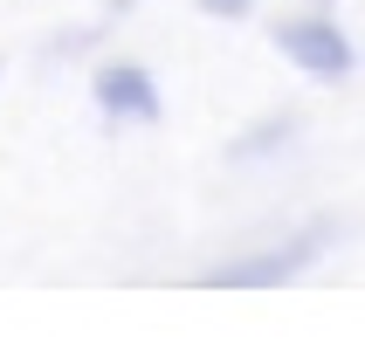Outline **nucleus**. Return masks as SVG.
<instances>
[{
  "mask_svg": "<svg viewBox=\"0 0 365 358\" xmlns=\"http://www.w3.org/2000/svg\"><path fill=\"white\" fill-rule=\"evenodd\" d=\"M310 248H317V241H297V248H276V255L235 262V269H221L214 282H283V276H297V269L310 262Z\"/></svg>",
  "mask_w": 365,
  "mask_h": 358,
  "instance_id": "7ed1b4c3",
  "label": "nucleus"
},
{
  "mask_svg": "<svg viewBox=\"0 0 365 358\" xmlns=\"http://www.w3.org/2000/svg\"><path fill=\"white\" fill-rule=\"evenodd\" d=\"M276 41H283V56L297 62V69H310V76H345L351 69V41L338 35L331 21H283Z\"/></svg>",
  "mask_w": 365,
  "mask_h": 358,
  "instance_id": "f257e3e1",
  "label": "nucleus"
},
{
  "mask_svg": "<svg viewBox=\"0 0 365 358\" xmlns=\"http://www.w3.org/2000/svg\"><path fill=\"white\" fill-rule=\"evenodd\" d=\"M97 103H103V111H118V118H152V111H159L145 69H103V76H97Z\"/></svg>",
  "mask_w": 365,
  "mask_h": 358,
  "instance_id": "f03ea898",
  "label": "nucleus"
},
{
  "mask_svg": "<svg viewBox=\"0 0 365 358\" xmlns=\"http://www.w3.org/2000/svg\"><path fill=\"white\" fill-rule=\"evenodd\" d=\"M207 7H227V14H235V7H248V0H207Z\"/></svg>",
  "mask_w": 365,
  "mask_h": 358,
  "instance_id": "20e7f679",
  "label": "nucleus"
}]
</instances>
